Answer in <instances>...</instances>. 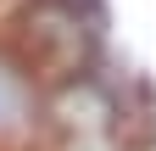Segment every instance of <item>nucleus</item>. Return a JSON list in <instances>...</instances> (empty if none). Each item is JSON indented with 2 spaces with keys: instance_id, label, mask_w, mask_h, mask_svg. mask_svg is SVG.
Returning <instances> with one entry per match:
<instances>
[{
  "instance_id": "f257e3e1",
  "label": "nucleus",
  "mask_w": 156,
  "mask_h": 151,
  "mask_svg": "<svg viewBox=\"0 0 156 151\" xmlns=\"http://www.w3.org/2000/svg\"><path fill=\"white\" fill-rule=\"evenodd\" d=\"M50 134V84L11 39H0V151H34Z\"/></svg>"
}]
</instances>
